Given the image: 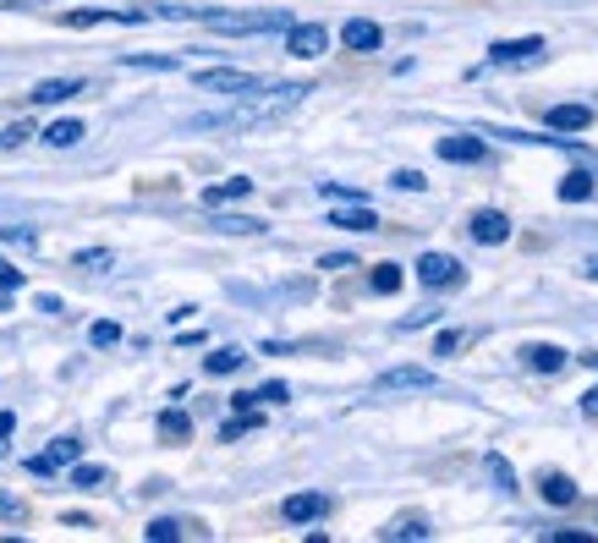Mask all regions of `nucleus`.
Instances as JSON below:
<instances>
[{"label": "nucleus", "mask_w": 598, "mask_h": 543, "mask_svg": "<svg viewBox=\"0 0 598 543\" xmlns=\"http://www.w3.org/2000/svg\"><path fill=\"white\" fill-rule=\"evenodd\" d=\"M461 346H466V335H461V330H445V335L434 341V357H455Z\"/></svg>", "instance_id": "obj_36"}, {"label": "nucleus", "mask_w": 598, "mask_h": 543, "mask_svg": "<svg viewBox=\"0 0 598 543\" xmlns=\"http://www.w3.org/2000/svg\"><path fill=\"white\" fill-rule=\"evenodd\" d=\"M313 94V83H259L253 88V105L237 116L242 127H253V122H270V116H286L292 105H302Z\"/></svg>", "instance_id": "obj_1"}, {"label": "nucleus", "mask_w": 598, "mask_h": 543, "mask_svg": "<svg viewBox=\"0 0 598 543\" xmlns=\"http://www.w3.org/2000/svg\"><path fill=\"white\" fill-rule=\"evenodd\" d=\"M318 198H329V203H363L368 192H363V187H335V181H324V187H318Z\"/></svg>", "instance_id": "obj_31"}, {"label": "nucleus", "mask_w": 598, "mask_h": 543, "mask_svg": "<svg viewBox=\"0 0 598 543\" xmlns=\"http://www.w3.org/2000/svg\"><path fill=\"white\" fill-rule=\"evenodd\" d=\"M385 539H429V516H396L385 528Z\"/></svg>", "instance_id": "obj_27"}, {"label": "nucleus", "mask_w": 598, "mask_h": 543, "mask_svg": "<svg viewBox=\"0 0 598 543\" xmlns=\"http://www.w3.org/2000/svg\"><path fill=\"white\" fill-rule=\"evenodd\" d=\"M286 396H292L286 379H270V385H259V390H242L237 407H275V401H286Z\"/></svg>", "instance_id": "obj_23"}, {"label": "nucleus", "mask_w": 598, "mask_h": 543, "mask_svg": "<svg viewBox=\"0 0 598 543\" xmlns=\"http://www.w3.org/2000/svg\"><path fill=\"white\" fill-rule=\"evenodd\" d=\"M122 66H133V72H176L181 61L176 55H127Z\"/></svg>", "instance_id": "obj_28"}, {"label": "nucleus", "mask_w": 598, "mask_h": 543, "mask_svg": "<svg viewBox=\"0 0 598 543\" xmlns=\"http://www.w3.org/2000/svg\"><path fill=\"white\" fill-rule=\"evenodd\" d=\"M253 192V181L248 176H231V181H214V187H203V209H225V203H237V198H248Z\"/></svg>", "instance_id": "obj_15"}, {"label": "nucleus", "mask_w": 598, "mask_h": 543, "mask_svg": "<svg viewBox=\"0 0 598 543\" xmlns=\"http://www.w3.org/2000/svg\"><path fill=\"white\" fill-rule=\"evenodd\" d=\"M340 44L368 55V50H379V44H385V28H379V22H368V17H352V22L340 28Z\"/></svg>", "instance_id": "obj_13"}, {"label": "nucleus", "mask_w": 598, "mask_h": 543, "mask_svg": "<svg viewBox=\"0 0 598 543\" xmlns=\"http://www.w3.org/2000/svg\"><path fill=\"white\" fill-rule=\"evenodd\" d=\"M77 456H83V439H77V434H61V439H50L39 456H28L22 467H28L33 478H55V472H66Z\"/></svg>", "instance_id": "obj_2"}, {"label": "nucleus", "mask_w": 598, "mask_h": 543, "mask_svg": "<svg viewBox=\"0 0 598 543\" xmlns=\"http://www.w3.org/2000/svg\"><path fill=\"white\" fill-rule=\"evenodd\" d=\"M11 434H17V417H11V411H0V450L11 445Z\"/></svg>", "instance_id": "obj_41"}, {"label": "nucleus", "mask_w": 598, "mask_h": 543, "mask_svg": "<svg viewBox=\"0 0 598 543\" xmlns=\"http://www.w3.org/2000/svg\"><path fill=\"white\" fill-rule=\"evenodd\" d=\"M429 385H434L429 368H390V374L379 379V390H429Z\"/></svg>", "instance_id": "obj_20"}, {"label": "nucleus", "mask_w": 598, "mask_h": 543, "mask_svg": "<svg viewBox=\"0 0 598 543\" xmlns=\"http://www.w3.org/2000/svg\"><path fill=\"white\" fill-rule=\"evenodd\" d=\"M329 494H318V489H302V494H286L281 500V516L286 522H318V516H329Z\"/></svg>", "instance_id": "obj_7"}, {"label": "nucleus", "mask_w": 598, "mask_h": 543, "mask_svg": "<svg viewBox=\"0 0 598 543\" xmlns=\"http://www.w3.org/2000/svg\"><path fill=\"white\" fill-rule=\"evenodd\" d=\"M489 478H494V483H500L505 494H516V472H511V467H505L500 456H489Z\"/></svg>", "instance_id": "obj_35"}, {"label": "nucleus", "mask_w": 598, "mask_h": 543, "mask_svg": "<svg viewBox=\"0 0 598 543\" xmlns=\"http://www.w3.org/2000/svg\"><path fill=\"white\" fill-rule=\"evenodd\" d=\"M187 434H192V417H187V411H159V439H170V445H176V439H187Z\"/></svg>", "instance_id": "obj_25"}, {"label": "nucleus", "mask_w": 598, "mask_h": 543, "mask_svg": "<svg viewBox=\"0 0 598 543\" xmlns=\"http://www.w3.org/2000/svg\"><path fill=\"white\" fill-rule=\"evenodd\" d=\"M105 478H111V472H105V467H94V461H83V467H72V483H77V489H99Z\"/></svg>", "instance_id": "obj_32"}, {"label": "nucleus", "mask_w": 598, "mask_h": 543, "mask_svg": "<svg viewBox=\"0 0 598 543\" xmlns=\"http://www.w3.org/2000/svg\"><path fill=\"white\" fill-rule=\"evenodd\" d=\"M116 341H122V324H116V319H94L88 346H116Z\"/></svg>", "instance_id": "obj_30"}, {"label": "nucleus", "mask_w": 598, "mask_h": 543, "mask_svg": "<svg viewBox=\"0 0 598 543\" xmlns=\"http://www.w3.org/2000/svg\"><path fill=\"white\" fill-rule=\"evenodd\" d=\"M594 181H598V165H594Z\"/></svg>", "instance_id": "obj_44"}, {"label": "nucleus", "mask_w": 598, "mask_h": 543, "mask_svg": "<svg viewBox=\"0 0 598 543\" xmlns=\"http://www.w3.org/2000/svg\"><path fill=\"white\" fill-rule=\"evenodd\" d=\"M401 280H407V270H401V264H374V270H368V285H374L379 296L401 291Z\"/></svg>", "instance_id": "obj_24"}, {"label": "nucleus", "mask_w": 598, "mask_h": 543, "mask_svg": "<svg viewBox=\"0 0 598 543\" xmlns=\"http://www.w3.org/2000/svg\"><path fill=\"white\" fill-rule=\"evenodd\" d=\"M329 226L335 231H379V215L368 203H335L329 209Z\"/></svg>", "instance_id": "obj_14"}, {"label": "nucleus", "mask_w": 598, "mask_h": 543, "mask_svg": "<svg viewBox=\"0 0 598 543\" xmlns=\"http://www.w3.org/2000/svg\"><path fill=\"white\" fill-rule=\"evenodd\" d=\"M583 417H598V385L588 390V396H583Z\"/></svg>", "instance_id": "obj_42"}, {"label": "nucleus", "mask_w": 598, "mask_h": 543, "mask_svg": "<svg viewBox=\"0 0 598 543\" xmlns=\"http://www.w3.org/2000/svg\"><path fill=\"white\" fill-rule=\"evenodd\" d=\"M242 363H248V352H242V346H225V352H209V357H203V374L225 379V374H237Z\"/></svg>", "instance_id": "obj_22"}, {"label": "nucleus", "mask_w": 598, "mask_h": 543, "mask_svg": "<svg viewBox=\"0 0 598 543\" xmlns=\"http://www.w3.org/2000/svg\"><path fill=\"white\" fill-rule=\"evenodd\" d=\"M594 192H598L594 170H583V165H577V170H566V176H560V198H566V203H588Z\"/></svg>", "instance_id": "obj_19"}, {"label": "nucleus", "mask_w": 598, "mask_h": 543, "mask_svg": "<svg viewBox=\"0 0 598 543\" xmlns=\"http://www.w3.org/2000/svg\"><path fill=\"white\" fill-rule=\"evenodd\" d=\"M0 242H11V248H33L39 237H33L28 226H11V231H0Z\"/></svg>", "instance_id": "obj_38"}, {"label": "nucleus", "mask_w": 598, "mask_h": 543, "mask_svg": "<svg viewBox=\"0 0 598 543\" xmlns=\"http://www.w3.org/2000/svg\"><path fill=\"white\" fill-rule=\"evenodd\" d=\"M571 357L560 352V346H522V368H533V374H560Z\"/></svg>", "instance_id": "obj_18"}, {"label": "nucleus", "mask_w": 598, "mask_h": 543, "mask_svg": "<svg viewBox=\"0 0 598 543\" xmlns=\"http://www.w3.org/2000/svg\"><path fill=\"white\" fill-rule=\"evenodd\" d=\"M181 533H203V528L176 522V516H159V522H149V539H181Z\"/></svg>", "instance_id": "obj_29"}, {"label": "nucleus", "mask_w": 598, "mask_h": 543, "mask_svg": "<svg viewBox=\"0 0 598 543\" xmlns=\"http://www.w3.org/2000/svg\"><path fill=\"white\" fill-rule=\"evenodd\" d=\"M22 516H28V511H22V500L0 489V522H22Z\"/></svg>", "instance_id": "obj_37"}, {"label": "nucleus", "mask_w": 598, "mask_h": 543, "mask_svg": "<svg viewBox=\"0 0 598 543\" xmlns=\"http://www.w3.org/2000/svg\"><path fill=\"white\" fill-rule=\"evenodd\" d=\"M440 159H450V165H483L489 159V148H483V137H472V133H450L440 137V148H434Z\"/></svg>", "instance_id": "obj_9"}, {"label": "nucleus", "mask_w": 598, "mask_h": 543, "mask_svg": "<svg viewBox=\"0 0 598 543\" xmlns=\"http://www.w3.org/2000/svg\"><path fill=\"white\" fill-rule=\"evenodd\" d=\"M192 83L209 88V94H253V88H259V77H253V72H237V66H225V72H198Z\"/></svg>", "instance_id": "obj_10"}, {"label": "nucleus", "mask_w": 598, "mask_h": 543, "mask_svg": "<svg viewBox=\"0 0 598 543\" xmlns=\"http://www.w3.org/2000/svg\"><path fill=\"white\" fill-rule=\"evenodd\" d=\"M594 105H577V100H566V105H549L544 111V127L549 133H566V137H577V133H588L594 127Z\"/></svg>", "instance_id": "obj_4"}, {"label": "nucleus", "mask_w": 598, "mask_h": 543, "mask_svg": "<svg viewBox=\"0 0 598 543\" xmlns=\"http://www.w3.org/2000/svg\"><path fill=\"white\" fill-rule=\"evenodd\" d=\"M466 237H472V242H483V248L511 242V220H505V209H478V215L466 220Z\"/></svg>", "instance_id": "obj_5"}, {"label": "nucleus", "mask_w": 598, "mask_h": 543, "mask_svg": "<svg viewBox=\"0 0 598 543\" xmlns=\"http://www.w3.org/2000/svg\"><path fill=\"white\" fill-rule=\"evenodd\" d=\"M33 137V122H11L6 133H0V154H11V148H22Z\"/></svg>", "instance_id": "obj_33"}, {"label": "nucleus", "mask_w": 598, "mask_h": 543, "mask_svg": "<svg viewBox=\"0 0 598 543\" xmlns=\"http://www.w3.org/2000/svg\"><path fill=\"white\" fill-rule=\"evenodd\" d=\"M418 285H429V291H455V285H466V270H461V259H450V253H423V259H418Z\"/></svg>", "instance_id": "obj_3"}, {"label": "nucleus", "mask_w": 598, "mask_h": 543, "mask_svg": "<svg viewBox=\"0 0 598 543\" xmlns=\"http://www.w3.org/2000/svg\"><path fill=\"white\" fill-rule=\"evenodd\" d=\"M111 264V253L105 248H88V253H77V270H105Z\"/></svg>", "instance_id": "obj_39"}, {"label": "nucleus", "mask_w": 598, "mask_h": 543, "mask_svg": "<svg viewBox=\"0 0 598 543\" xmlns=\"http://www.w3.org/2000/svg\"><path fill=\"white\" fill-rule=\"evenodd\" d=\"M286 50H292L297 61L324 55V50H329V28H318V22H297V28H286Z\"/></svg>", "instance_id": "obj_8"}, {"label": "nucleus", "mask_w": 598, "mask_h": 543, "mask_svg": "<svg viewBox=\"0 0 598 543\" xmlns=\"http://www.w3.org/2000/svg\"><path fill=\"white\" fill-rule=\"evenodd\" d=\"M17 285H22V270H17V264H6V259H0V291H17Z\"/></svg>", "instance_id": "obj_40"}, {"label": "nucleus", "mask_w": 598, "mask_h": 543, "mask_svg": "<svg viewBox=\"0 0 598 543\" xmlns=\"http://www.w3.org/2000/svg\"><path fill=\"white\" fill-rule=\"evenodd\" d=\"M390 187H396V192H423V187H429V176H423V170H396V176H390Z\"/></svg>", "instance_id": "obj_34"}, {"label": "nucleus", "mask_w": 598, "mask_h": 543, "mask_svg": "<svg viewBox=\"0 0 598 543\" xmlns=\"http://www.w3.org/2000/svg\"><path fill=\"white\" fill-rule=\"evenodd\" d=\"M77 94H83V77H44V83H33L28 105H66Z\"/></svg>", "instance_id": "obj_12"}, {"label": "nucleus", "mask_w": 598, "mask_h": 543, "mask_svg": "<svg viewBox=\"0 0 598 543\" xmlns=\"http://www.w3.org/2000/svg\"><path fill=\"white\" fill-rule=\"evenodd\" d=\"M264 417H259V407H237V422H220V439H242V434H253Z\"/></svg>", "instance_id": "obj_26"}, {"label": "nucleus", "mask_w": 598, "mask_h": 543, "mask_svg": "<svg viewBox=\"0 0 598 543\" xmlns=\"http://www.w3.org/2000/svg\"><path fill=\"white\" fill-rule=\"evenodd\" d=\"M538 494H544V505H577V478H566V472H538Z\"/></svg>", "instance_id": "obj_16"}, {"label": "nucleus", "mask_w": 598, "mask_h": 543, "mask_svg": "<svg viewBox=\"0 0 598 543\" xmlns=\"http://www.w3.org/2000/svg\"><path fill=\"white\" fill-rule=\"evenodd\" d=\"M66 28H99V22H144V11H105V6H77V11H61Z\"/></svg>", "instance_id": "obj_11"}, {"label": "nucleus", "mask_w": 598, "mask_h": 543, "mask_svg": "<svg viewBox=\"0 0 598 543\" xmlns=\"http://www.w3.org/2000/svg\"><path fill=\"white\" fill-rule=\"evenodd\" d=\"M214 231H225V237H264L270 226L259 220V215H225V209H214V220H209Z\"/></svg>", "instance_id": "obj_17"}, {"label": "nucleus", "mask_w": 598, "mask_h": 543, "mask_svg": "<svg viewBox=\"0 0 598 543\" xmlns=\"http://www.w3.org/2000/svg\"><path fill=\"white\" fill-rule=\"evenodd\" d=\"M83 133H88V127H83L77 116H61V122L44 127V143H50V148H72V143H83Z\"/></svg>", "instance_id": "obj_21"}, {"label": "nucleus", "mask_w": 598, "mask_h": 543, "mask_svg": "<svg viewBox=\"0 0 598 543\" xmlns=\"http://www.w3.org/2000/svg\"><path fill=\"white\" fill-rule=\"evenodd\" d=\"M549 44H544V33H527V39H500L494 50H489V61L494 66H516V61H538Z\"/></svg>", "instance_id": "obj_6"}, {"label": "nucleus", "mask_w": 598, "mask_h": 543, "mask_svg": "<svg viewBox=\"0 0 598 543\" xmlns=\"http://www.w3.org/2000/svg\"><path fill=\"white\" fill-rule=\"evenodd\" d=\"M588 274H598V259H594V264H588Z\"/></svg>", "instance_id": "obj_43"}]
</instances>
